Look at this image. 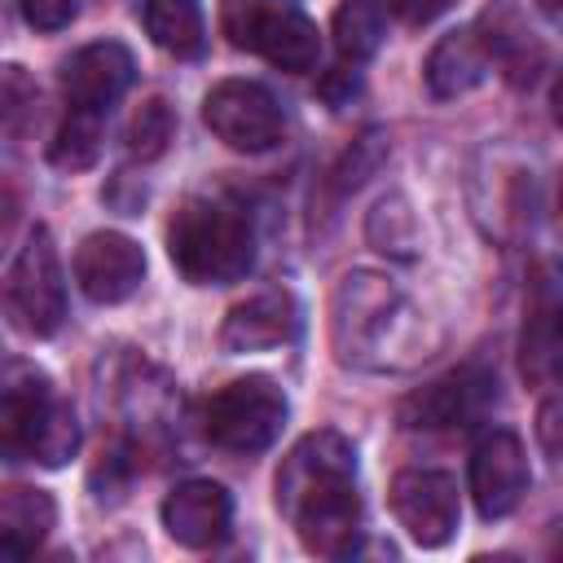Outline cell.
<instances>
[{
    "label": "cell",
    "mask_w": 563,
    "mask_h": 563,
    "mask_svg": "<svg viewBox=\"0 0 563 563\" xmlns=\"http://www.w3.org/2000/svg\"><path fill=\"white\" fill-rule=\"evenodd\" d=\"M383 158H387V141H383L378 132H365V136L343 154V163L330 172V202H343L347 194H356V189L365 185V176H369Z\"/></svg>",
    "instance_id": "25"
},
{
    "label": "cell",
    "mask_w": 563,
    "mask_h": 563,
    "mask_svg": "<svg viewBox=\"0 0 563 563\" xmlns=\"http://www.w3.org/2000/svg\"><path fill=\"white\" fill-rule=\"evenodd\" d=\"M541 4H545V9H550V13H554V0H541Z\"/></svg>",
    "instance_id": "31"
},
{
    "label": "cell",
    "mask_w": 563,
    "mask_h": 563,
    "mask_svg": "<svg viewBox=\"0 0 563 563\" xmlns=\"http://www.w3.org/2000/svg\"><path fill=\"white\" fill-rule=\"evenodd\" d=\"M0 303L13 330L31 334V339H48L57 334L62 317H66V282H62V264H57V246L48 229H35L22 251L13 255L4 282H0Z\"/></svg>",
    "instance_id": "7"
},
{
    "label": "cell",
    "mask_w": 563,
    "mask_h": 563,
    "mask_svg": "<svg viewBox=\"0 0 563 563\" xmlns=\"http://www.w3.org/2000/svg\"><path fill=\"white\" fill-rule=\"evenodd\" d=\"M488 53V66H497L515 88L537 84V75L545 70L550 53L541 44V35H532L528 13L515 0H488L471 26Z\"/></svg>",
    "instance_id": "12"
},
{
    "label": "cell",
    "mask_w": 563,
    "mask_h": 563,
    "mask_svg": "<svg viewBox=\"0 0 563 563\" xmlns=\"http://www.w3.org/2000/svg\"><path fill=\"white\" fill-rule=\"evenodd\" d=\"M9 220H13V194H9V189H0V238L9 233Z\"/></svg>",
    "instance_id": "30"
},
{
    "label": "cell",
    "mask_w": 563,
    "mask_h": 563,
    "mask_svg": "<svg viewBox=\"0 0 563 563\" xmlns=\"http://www.w3.org/2000/svg\"><path fill=\"white\" fill-rule=\"evenodd\" d=\"M497 396V378L479 365H462L435 383H427L422 391H413L400 405V422L409 431H453V427H471Z\"/></svg>",
    "instance_id": "9"
},
{
    "label": "cell",
    "mask_w": 563,
    "mask_h": 563,
    "mask_svg": "<svg viewBox=\"0 0 563 563\" xmlns=\"http://www.w3.org/2000/svg\"><path fill=\"white\" fill-rule=\"evenodd\" d=\"M176 141V110L163 97H150L136 106L132 123H128V154L141 163H154L167 154V145Z\"/></svg>",
    "instance_id": "24"
},
{
    "label": "cell",
    "mask_w": 563,
    "mask_h": 563,
    "mask_svg": "<svg viewBox=\"0 0 563 563\" xmlns=\"http://www.w3.org/2000/svg\"><path fill=\"white\" fill-rule=\"evenodd\" d=\"M167 255L194 286H224L246 277L255 264V229L246 207L220 194L185 198L167 224Z\"/></svg>",
    "instance_id": "3"
},
{
    "label": "cell",
    "mask_w": 563,
    "mask_h": 563,
    "mask_svg": "<svg viewBox=\"0 0 563 563\" xmlns=\"http://www.w3.org/2000/svg\"><path fill=\"white\" fill-rule=\"evenodd\" d=\"M369 242L391 255H413V216L405 198H383L369 216Z\"/></svg>",
    "instance_id": "26"
},
{
    "label": "cell",
    "mask_w": 563,
    "mask_h": 563,
    "mask_svg": "<svg viewBox=\"0 0 563 563\" xmlns=\"http://www.w3.org/2000/svg\"><path fill=\"white\" fill-rule=\"evenodd\" d=\"M220 31L233 48L290 75L312 70L321 57L317 22L299 0H220Z\"/></svg>",
    "instance_id": "5"
},
{
    "label": "cell",
    "mask_w": 563,
    "mask_h": 563,
    "mask_svg": "<svg viewBox=\"0 0 563 563\" xmlns=\"http://www.w3.org/2000/svg\"><path fill=\"white\" fill-rule=\"evenodd\" d=\"M97 154H101V114H92V110H66V119H62L53 145H48L53 167L84 172V167L97 163Z\"/></svg>",
    "instance_id": "22"
},
{
    "label": "cell",
    "mask_w": 563,
    "mask_h": 563,
    "mask_svg": "<svg viewBox=\"0 0 563 563\" xmlns=\"http://www.w3.org/2000/svg\"><path fill=\"white\" fill-rule=\"evenodd\" d=\"M22 18L35 31H62L75 18V0H22Z\"/></svg>",
    "instance_id": "27"
},
{
    "label": "cell",
    "mask_w": 563,
    "mask_h": 563,
    "mask_svg": "<svg viewBox=\"0 0 563 563\" xmlns=\"http://www.w3.org/2000/svg\"><path fill=\"white\" fill-rule=\"evenodd\" d=\"M277 510L299 532L308 554L343 559L356 554L361 493H356V449L339 431H308L277 466L273 479Z\"/></svg>",
    "instance_id": "1"
},
{
    "label": "cell",
    "mask_w": 563,
    "mask_h": 563,
    "mask_svg": "<svg viewBox=\"0 0 563 563\" xmlns=\"http://www.w3.org/2000/svg\"><path fill=\"white\" fill-rule=\"evenodd\" d=\"M554 365H559V321H554V295L550 286H541L523 325V374L532 383H550Z\"/></svg>",
    "instance_id": "21"
},
{
    "label": "cell",
    "mask_w": 563,
    "mask_h": 563,
    "mask_svg": "<svg viewBox=\"0 0 563 563\" xmlns=\"http://www.w3.org/2000/svg\"><path fill=\"white\" fill-rule=\"evenodd\" d=\"M40 119V88L22 66H0V141H18Z\"/></svg>",
    "instance_id": "23"
},
{
    "label": "cell",
    "mask_w": 563,
    "mask_h": 563,
    "mask_svg": "<svg viewBox=\"0 0 563 563\" xmlns=\"http://www.w3.org/2000/svg\"><path fill=\"white\" fill-rule=\"evenodd\" d=\"M286 422V391L264 378H233L202 400V435L224 453H264Z\"/></svg>",
    "instance_id": "6"
},
{
    "label": "cell",
    "mask_w": 563,
    "mask_h": 563,
    "mask_svg": "<svg viewBox=\"0 0 563 563\" xmlns=\"http://www.w3.org/2000/svg\"><path fill=\"white\" fill-rule=\"evenodd\" d=\"M141 22H145L150 40L172 57H198L207 44L198 0H145Z\"/></svg>",
    "instance_id": "19"
},
{
    "label": "cell",
    "mask_w": 563,
    "mask_h": 563,
    "mask_svg": "<svg viewBox=\"0 0 563 563\" xmlns=\"http://www.w3.org/2000/svg\"><path fill=\"white\" fill-rule=\"evenodd\" d=\"M132 75H136V62H132V53H128L119 40L84 44V48L70 53L66 66H62V92H66V106H70V110L106 114V110L128 92Z\"/></svg>",
    "instance_id": "13"
},
{
    "label": "cell",
    "mask_w": 563,
    "mask_h": 563,
    "mask_svg": "<svg viewBox=\"0 0 563 563\" xmlns=\"http://www.w3.org/2000/svg\"><path fill=\"white\" fill-rule=\"evenodd\" d=\"M387 22H391V13H387L383 0H343L339 13H334V44H339V53L352 57V62H365L383 44Z\"/></svg>",
    "instance_id": "20"
},
{
    "label": "cell",
    "mask_w": 563,
    "mask_h": 563,
    "mask_svg": "<svg viewBox=\"0 0 563 563\" xmlns=\"http://www.w3.org/2000/svg\"><path fill=\"white\" fill-rule=\"evenodd\" d=\"M233 501L216 479H185L163 497V528L189 550H207L229 532Z\"/></svg>",
    "instance_id": "16"
},
{
    "label": "cell",
    "mask_w": 563,
    "mask_h": 563,
    "mask_svg": "<svg viewBox=\"0 0 563 563\" xmlns=\"http://www.w3.org/2000/svg\"><path fill=\"white\" fill-rule=\"evenodd\" d=\"M387 501L400 528L427 550L457 532V484L444 471H400L387 488Z\"/></svg>",
    "instance_id": "10"
},
{
    "label": "cell",
    "mask_w": 563,
    "mask_h": 563,
    "mask_svg": "<svg viewBox=\"0 0 563 563\" xmlns=\"http://www.w3.org/2000/svg\"><path fill=\"white\" fill-rule=\"evenodd\" d=\"M537 431H541V449H545L550 457H559V400H554V396H550V400L541 405Z\"/></svg>",
    "instance_id": "29"
},
{
    "label": "cell",
    "mask_w": 563,
    "mask_h": 563,
    "mask_svg": "<svg viewBox=\"0 0 563 563\" xmlns=\"http://www.w3.org/2000/svg\"><path fill=\"white\" fill-rule=\"evenodd\" d=\"M202 123L216 141L242 154H264L286 136V114L277 97L255 79H220L202 97Z\"/></svg>",
    "instance_id": "8"
},
{
    "label": "cell",
    "mask_w": 563,
    "mask_h": 563,
    "mask_svg": "<svg viewBox=\"0 0 563 563\" xmlns=\"http://www.w3.org/2000/svg\"><path fill=\"white\" fill-rule=\"evenodd\" d=\"M383 4H387L391 18H400V22H409V26H422V22L440 18L453 0H383Z\"/></svg>",
    "instance_id": "28"
},
{
    "label": "cell",
    "mask_w": 563,
    "mask_h": 563,
    "mask_svg": "<svg viewBox=\"0 0 563 563\" xmlns=\"http://www.w3.org/2000/svg\"><path fill=\"white\" fill-rule=\"evenodd\" d=\"M488 70H493V66H488V53H484V44H479V35H475L471 26L449 31V35L427 53V66H422L427 88H431L435 97H462V92H471L475 84H484Z\"/></svg>",
    "instance_id": "17"
},
{
    "label": "cell",
    "mask_w": 563,
    "mask_h": 563,
    "mask_svg": "<svg viewBox=\"0 0 563 563\" xmlns=\"http://www.w3.org/2000/svg\"><path fill=\"white\" fill-rule=\"evenodd\" d=\"M79 449V422L66 400L40 374L9 378L0 387V457L62 466Z\"/></svg>",
    "instance_id": "4"
},
{
    "label": "cell",
    "mask_w": 563,
    "mask_h": 563,
    "mask_svg": "<svg viewBox=\"0 0 563 563\" xmlns=\"http://www.w3.org/2000/svg\"><path fill=\"white\" fill-rule=\"evenodd\" d=\"M75 282L92 303H123L145 282V251L128 233H88L75 251Z\"/></svg>",
    "instance_id": "14"
},
{
    "label": "cell",
    "mask_w": 563,
    "mask_h": 563,
    "mask_svg": "<svg viewBox=\"0 0 563 563\" xmlns=\"http://www.w3.org/2000/svg\"><path fill=\"white\" fill-rule=\"evenodd\" d=\"M528 457H523V440L506 427L488 431L475 453H471V497H475V510L484 519H506L523 493H528Z\"/></svg>",
    "instance_id": "11"
},
{
    "label": "cell",
    "mask_w": 563,
    "mask_h": 563,
    "mask_svg": "<svg viewBox=\"0 0 563 563\" xmlns=\"http://www.w3.org/2000/svg\"><path fill=\"white\" fill-rule=\"evenodd\" d=\"M57 519V506L44 488H4L0 493V559H31L48 528Z\"/></svg>",
    "instance_id": "18"
},
{
    "label": "cell",
    "mask_w": 563,
    "mask_h": 563,
    "mask_svg": "<svg viewBox=\"0 0 563 563\" xmlns=\"http://www.w3.org/2000/svg\"><path fill=\"white\" fill-rule=\"evenodd\" d=\"M299 334V303L290 290H264L229 308L220 325V347L224 352H268L286 347Z\"/></svg>",
    "instance_id": "15"
},
{
    "label": "cell",
    "mask_w": 563,
    "mask_h": 563,
    "mask_svg": "<svg viewBox=\"0 0 563 563\" xmlns=\"http://www.w3.org/2000/svg\"><path fill=\"white\" fill-rule=\"evenodd\" d=\"M330 339L343 365L352 369H409L427 356V321L409 303V295L369 268L347 273L334 286L330 303Z\"/></svg>",
    "instance_id": "2"
}]
</instances>
